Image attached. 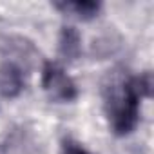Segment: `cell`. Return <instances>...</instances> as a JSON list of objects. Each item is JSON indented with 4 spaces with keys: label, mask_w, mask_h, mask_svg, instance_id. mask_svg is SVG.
Wrapping results in <instances>:
<instances>
[{
    "label": "cell",
    "mask_w": 154,
    "mask_h": 154,
    "mask_svg": "<svg viewBox=\"0 0 154 154\" xmlns=\"http://www.w3.org/2000/svg\"><path fill=\"white\" fill-rule=\"evenodd\" d=\"M152 94V76L141 72L127 74L123 69H112L102 84L103 109L114 134L125 136L134 131L140 120V100Z\"/></svg>",
    "instance_id": "cell-1"
},
{
    "label": "cell",
    "mask_w": 154,
    "mask_h": 154,
    "mask_svg": "<svg viewBox=\"0 0 154 154\" xmlns=\"http://www.w3.org/2000/svg\"><path fill=\"white\" fill-rule=\"evenodd\" d=\"M42 87L54 102H72L78 96V87L72 78L54 62H45L42 69Z\"/></svg>",
    "instance_id": "cell-2"
},
{
    "label": "cell",
    "mask_w": 154,
    "mask_h": 154,
    "mask_svg": "<svg viewBox=\"0 0 154 154\" xmlns=\"http://www.w3.org/2000/svg\"><path fill=\"white\" fill-rule=\"evenodd\" d=\"M24 89V72L15 62H4L0 65V96L17 98Z\"/></svg>",
    "instance_id": "cell-3"
},
{
    "label": "cell",
    "mask_w": 154,
    "mask_h": 154,
    "mask_svg": "<svg viewBox=\"0 0 154 154\" xmlns=\"http://www.w3.org/2000/svg\"><path fill=\"white\" fill-rule=\"evenodd\" d=\"M0 49L11 58L9 62L18 60V62L27 63L29 60H33V56H36V51H35L33 44L24 40V38H18V36H4L2 42H0ZM17 65H20V63H17Z\"/></svg>",
    "instance_id": "cell-4"
},
{
    "label": "cell",
    "mask_w": 154,
    "mask_h": 154,
    "mask_svg": "<svg viewBox=\"0 0 154 154\" xmlns=\"http://www.w3.org/2000/svg\"><path fill=\"white\" fill-rule=\"evenodd\" d=\"M54 8L80 20H91L98 15L102 4L93 0H74V2H54Z\"/></svg>",
    "instance_id": "cell-5"
},
{
    "label": "cell",
    "mask_w": 154,
    "mask_h": 154,
    "mask_svg": "<svg viewBox=\"0 0 154 154\" xmlns=\"http://www.w3.org/2000/svg\"><path fill=\"white\" fill-rule=\"evenodd\" d=\"M58 49H60V54L65 60H76L82 53V36H80V33L71 26L62 27Z\"/></svg>",
    "instance_id": "cell-6"
},
{
    "label": "cell",
    "mask_w": 154,
    "mask_h": 154,
    "mask_svg": "<svg viewBox=\"0 0 154 154\" xmlns=\"http://www.w3.org/2000/svg\"><path fill=\"white\" fill-rule=\"evenodd\" d=\"M63 154H89V152H87L85 149H82L78 143L67 140V141L63 143Z\"/></svg>",
    "instance_id": "cell-7"
}]
</instances>
